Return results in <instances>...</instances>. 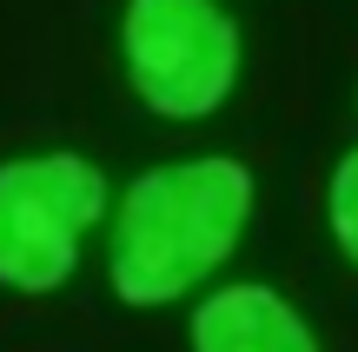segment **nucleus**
Masks as SVG:
<instances>
[{
  "instance_id": "nucleus-3",
  "label": "nucleus",
  "mask_w": 358,
  "mask_h": 352,
  "mask_svg": "<svg viewBox=\"0 0 358 352\" xmlns=\"http://www.w3.org/2000/svg\"><path fill=\"white\" fill-rule=\"evenodd\" d=\"M127 80L159 120H206L239 80V27L219 0H127Z\"/></svg>"
},
{
  "instance_id": "nucleus-4",
  "label": "nucleus",
  "mask_w": 358,
  "mask_h": 352,
  "mask_svg": "<svg viewBox=\"0 0 358 352\" xmlns=\"http://www.w3.org/2000/svg\"><path fill=\"white\" fill-rule=\"evenodd\" d=\"M192 352H319V339L272 286H219L192 313Z\"/></svg>"
},
{
  "instance_id": "nucleus-2",
  "label": "nucleus",
  "mask_w": 358,
  "mask_h": 352,
  "mask_svg": "<svg viewBox=\"0 0 358 352\" xmlns=\"http://www.w3.org/2000/svg\"><path fill=\"white\" fill-rule=\"evenodd\" d=\"M106 213V173L87 153H27L0 167V286L53 293L73 279L80 239Z\"/></svg>"
},
{
  "instance_id": "nucleus-5",
  "label": "nucleus",
  "mask_w": 358,
  "mask_h": 352,
  "mask_svg": "<svg viewBox=\"0 0 358 352\" xmlns=\"http://www.w3.org/2000/svg\"><path fill=\"white\" fill-rule=\"evenodd\" d=\"M325 213H332V239H338V253L358 266V146L338 160L332 186H325Z\"/></svg>"
},
{
  "instance_id": "nucleus-1",
  "label": "nucleus",
  "mask_w": 358,
  "mask_h": 352,
  "mask_svg": "<svg viewBox=\"0 0 358 352\" xmlns=\"http://www.w3.org/2000/svg\"><path fill=\"white\" fill-rule=\"evenodd\" d=\"M245 220H252V167H239L232 153L146 167L113 220L106 253L113 293L127 306H173L232 260Z\"/></svg>"
}]
</instances>
